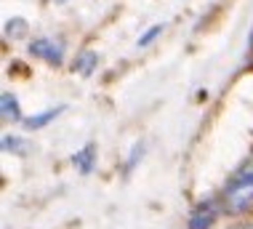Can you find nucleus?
<instances>
[{"label":"nucleus","instance_id":"f257e3e1","mask_svg":"<svg viewBox=\"0 0 253 229\" xmlns=\"http://www.w3.org/2000/svg\"><path fill=\"white\" fill-rule=\"evenodd\" d=\"M218 203L227 216H245L253 211V157L229 176V182L218 195Z\"/></svg>","mask_w":253,"mask_h":229},{"label":"nucleus","instance_id":"f03ea898","mask_svg":"<svg viewBox=\"0 0 253 229\" xmlns=\"http://www.w3.org/2000/svg\"><path fill=\"white\" fill-rule=\"evenodd\" d=\"M27 51H30V56L45 61V64H53V67H59L61 61H64V46H61L59 40H53V38H35V40H30Z\"/></svg>","mask_w":253,"mask_h":229},{"label":"nucleus","instance_id":"7ed1b4c3","mask_svg":"<svg viewBox=\"0 0 253 229\" xmlns=\"http://www.w3.org/2000/svg\"><path fill=\"white\" fill-rule=\"evenodd\" d=\"M218 211H221V203H213V200H208V203H200L192 211V216H189V229H211L216 224L218 219Z\"/></svg>","mask_w":253,"mask_h":229},{"label":"nucleus","instance_id":"20e7f679","mask_svg":"<svg viewBox=\"0 0 253 229\" xmlns=\"http://www.w3.org/2000/svg\"><path fill=\"white\" fill-rule=\"evenodd\" d=\"M72 165H78V171L88 176V173L93 171V165H96V144L88 141L83 149L75 152V155H72Z\"/></svg>","mask_w":253,"mask_h":229},{"label":"nucleus","instance_id":"39448f33","mask_svg":"<svg viewBox=\"0 0 253 229\" xmlns=\"http://www.w3.org/2000/svg\"><path fill=\"white\" fill-rule=\"evenodd\" d=\"M0 112H3L5 123H19L22 120V109H19V101L13 93H3L0 96Z\"/></svg>","mask_w":253,"mask_h":229},{"label":"nucleus","instance_id":"423d86ee","mask_svg":"<svg viewBox=\"0 0 253 229\" xmlns=\"http://www.w3.org/2000/svg\"><path fill=\"white\" fill-rule=\"evenodd\" d=\"M61 112H64V107H53V109H45V112H40V115H30V117L24 120V126L30 128V131H38V128H43V126H48V123H53Z\"/></svg>","mask_w":253,"mask_h":229},{"label":"nucleus","instance_id":"0eeeda50","mask_svg":"<svg viewBox=\"0 0 253 229\" xmlns=\"http://www.w3.org/2000/svg\"><path fill=\"white\" fill-rule=\"evenodd\" d=\"M96 64H99V56H96V51H83L78 59H75L72 69H75V72H80V75H91L93 69H96Z\"/></svg>","mask_w":253,"mask_h":229},{"label":"nucleus","instance_id":"6e6552de","mask_svg":"<svg viewBox=\"0 0 253 229\" xmlns=\"http://www.w3.org/2000/svg\"><path fill=\"white\" fill-rule=\"evenodd\" d=\"M160 35H163V24H152L144 35H141L139 40H136V48H147V46H152L155 40L160 38Z\"/></svg>","mask_w":253,"mask_h":229},{"label":"nucleus","instance_id":"1a4fd4ad","mask_svg":"<svg viewBox=\"0 0 253 229\" xmlns=\"http://www.w3.org/2000/svg\"><path fill=\"white\" fill-rule=\"evenodd\" d=\"M22 138L19 136H3V149L5 152H24V147H22Z\"/></svg>","mask_w":253,"mask_h":229},{"label":"nucleus","instance_id":"9d476101","mask_svg":"<svg viewBox=\"0 0 253 229\" xmlns=\"http://www.w3.org/2000/svg\"><path fill=\"white\" fill-rule=\"evenodd\" d=\"M141 155H144V144H136L133 152H131V157H128V163H126V173H131V168L141 160Z\"/></svg>","mask_w":253,"mask_h":229},{"label":"nucleus","instance_id":"9b49d317","mask_svg":"<svg viewBox=\"0 0 253 229\" xmlns=\"http://www.w3.org/2000/svg\"><path fill=\"white\" fill-rule=\"evenodd\" d=\"M27 30V24L22 22V19H11L8 24H5V35H11V38H16L19 32H24Z\"/></svg>","mask_w":253,"mask_h":229},{"label":"nucleus","instance_id":"f8f14e48","mask_svg":"<svg viewBox=\"0 0 253 229\" xmlns=\"http://www.w3.org/2000/svg\"><path fill=\"white\" fill-rule=\"evenodd\" d=\"M53 3H56V5H61V3H67V0H53Z\"/></svg>","mask_w":253,"mask_h":229},{"label":"nucleus","instance_id":"ddd939ff","mask_svg":"<svg viewBox=\"0 0 253 229\" xmlns=\"http://www.w3.org/2000/svg\"><path fill=\"white\" fill-rule=\"evenodd\" d=\"M237 229H253V224H248V227H237Z\"/></svg>","mask_w":253,"mask_h":229}]
</instances>
